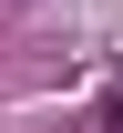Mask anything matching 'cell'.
<instances>
[{"mask_svg":"<svg viewBox=\"0 0 123 133\" xmlns=\"http://www.w3.org/2000/svg\"><path fill=\"white\" fill-rule=\"evenodd\" d=\"M103 133H123V92H103Z\"/></svg>","mask_w":123,"mask_h":133,"instance_id":"obj_1","label":"cell"}]
</instances>
